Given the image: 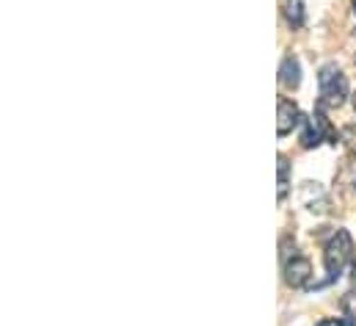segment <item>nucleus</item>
Wrapping results in <instances>:
<instances>
[{"instance_id": "nucleus-1", "label": "nucleus", "mask_w": 356, "mask_h": 326, "mask_svg": "<svg viewBox=\"0 0 356 326\" xmlns=\"http://www.w3.org/2000/svg\"><path fill=\"white\" fill-rule=\"evenodd\" d=\"M321 88V108H340L348 100V78L337 64H323L318 72Z\"/></svg>"}, {"instance_id": "nucleus-2", "label": "nucleus", "mask_w": 356, "mask_h": 326, "mask_svg": "<svg viewBox=\"0 0 356 326\" xmlns=\"http://www.w3.org/2000/svg\"><path fill=\"white\" fill-rule=\"evenodd\" d=\"M351 251H354V244H351V235L346 233V230H337L332 238H329V244H326V251H323V265H326V279L318 285V288H323V285H329V282H334V279H340V274H343V268H346V263L351 260Z\"/></svg>"}, {"instance_id": "nucleus-3", "label": "nucleus", "mask_w": 356, "mask_h": 326, "mask_svg": "<svg viewBox=\"0 0 356 326\" xmlns=\"http://www.w3.org/2000/svg\"><path fill=\"white\" fill-rule=\"evenodd\" d=\"M301 125H304V133H301V147H304V150L318 147V144L323 141V136H332V139H334V133H332V127H329V122H326V116H323V108H321L315 116L304 119Z\"/></svg>"}, {"instance_id": "nucleus-4", "label": "nucleus", "mask_w": 356, "mask_h": 326, "mask_svg": "<svg viewBox=\"0 0 356 326\" xmlns=\"http://www.w3.org/2000/svg\"><path fill=\"white\" fill-rule=\"evenodd\" d=\"M309 277H312V263L301 254H293V257H284V282L290 288H304L309 285Z\"/></svg>"}, {"instance_id": "nucleus-5", "label": "nucleus", "mask_w": 356, "mask_h": 326, "mask_svg": "<svg viewBox=\"0 0 356 326\" xmlns=\"http://www.w3.org/2000/svg\"><path fill=\"white\" fill-rule=\"evenodd\" d=\"M298 122H301V111L296 108V102H290L287 97H279V122H276V133H279V136H290Z\"/></svg>"}, {"instance_id": "nucleus-6", "label": "nucleus", "mask_w": 356, "mask_h": 326, "mask_svg": "<svg viewBox=\"0 0 356 326\" xmlns=\"http://www.w3.org/2000/svg\"><path fill=\"white\" fill-rule=\"evenodd\" d=\"M279 83H282V88H287V91H293V88L301 86V64H298L296 56H284V59H282Z\"/></svg>"}, {"instance_id": "nucleus-7", "label": "nucleus", "mask_w": 356, "mask_h": 326, "mask_svg": "<svg viewBox=\"0 0 356 326\" xmlns=\"http://www.w3.org/2000/svg\"><path fill=\"white\" fill-rule=\"evenodd\" d=\"M282 17L290 28H301L304 25V0H279Z\"/></svg>"}, {"instance_id": "nucleus-8", "label": "nucleus", "mask_w": 356, "mask_h": 326, "mask_svg": "<svg viewBox=\"0 0 356 326\" xmlns=\"http://www.w3.org/2000/svg\"><path fill=\"white\" fill-rule=\"evenodd\" d=\"M287 183H290V161L279 155V199L287 196Z\"/></svg>"}, {"instance_id": "nucleus-9", "label": "nucleus", "mask_w": 356, "mask_h": 326, "mask_svg": "<svg viewBox=\"0 0 356 326\" xmlns=\"http://www.w3.org/2000/svg\"><path fill=\"white\" fill-rule=\"evenodd\" d=\"M343 310H346V316H348L351 321H356V288L343 299Z\"/></svg>"}, {"instance_id": "nucleus-10", "label": "nucleus", "mask_w": 356, "mask_h": 326, "mask_svg": "<svg viewBox=\"0 0 356 326\" xmlns=\"http://www.w3.org/2000/svg\"><path fill=\"white\" fill-rule=\"evenodd\" d=\"M318 326H356L351 318H326V321H321Z\"/></svg>"}, {"instance_id": "nucleus-11", "label": "nucleus", "mask_w": 356, "mask_h": 326, "mask_svg": "<svg viewBox=\"0 0 356 326\" xmlns=\"http://www.w3.org/2000/svg\"><path fill=\"white\" fill-rule=\"evenodd\" d=\"M351 8H354V25H356V0H351ZM356 33V31H354Z\"/></svg>"}, {"instance_id": "nucleus-12", "label": "nucleus", "mask_w": 356, "mask_h": 326, "mask_svg": "<svg viewBox=\"0 0 356 326\" xmlns=\"http://www.w3.org/2000/svg\"><path fill=\"white\" fill-rule=\"evenodd\" d=\"M354 282H356V254H354Z\"/></svg>"}, {"instance_id": "nucleus-13", "label": "nucleus", "mask_w": 356, "mask_h": 326, "mask_svg": "<svg viewBox=\"0 0 356 326\" xmlns=\"http://www.w3.org/2000/svg\"><path fill=\"white\" fill-rule=\"evenodd\" d=\"M354 111H356V94H354Z\"/></svg>"}]
</instances>
